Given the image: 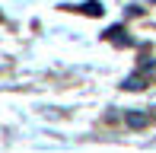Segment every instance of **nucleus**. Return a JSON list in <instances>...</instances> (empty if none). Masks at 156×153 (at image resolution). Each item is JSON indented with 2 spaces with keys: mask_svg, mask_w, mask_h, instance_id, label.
<instances>
[{
  "mask_svg": "<svg viewBox=\"0 0 156 153\" xmlns=\"http://www.w3.org/2000/svg\"><path fill=\"white\" fill-rule=\"evenodd\" d=\"M147 121H150V115H144V112H124V124H127V128H134V131L144 128Z\"/></svg>",
  "mask_w": 156,
  "mask_h": 153,
  "instance_id": "1",
  "label": "nucleus"
},
{
  "mask_svg": "<svg viewBox=\"0 0 156 153\" xmlns=\"http://www.w3.org/2000/svg\"><path fill=\"white\" fill-rule=\"evenodd\" d=\"M147 86V80H144V73H131L124 80V89H144Z\"/></svg>",
  "mask_w": 156,
  "mask_h": 153,
  "instance_id": "2",
  "label": "nucleus"
},
{
  "mask_svg": "<svg viewBox=\"0 0 156 153\" xmlns=\"http://www.w3.org/2000/svg\"><path fill=\"white\" fill-rule=\"evenodd\" d=\"M80 10L86 13V16H102V13H105V10H102V3H99V0H89V3H83Z\"/></svg>",
  "mask_w": 156,
  "mask_h": 153,
  "instance_id": "3",
  "label": "nucleus"
}]
</instances>
